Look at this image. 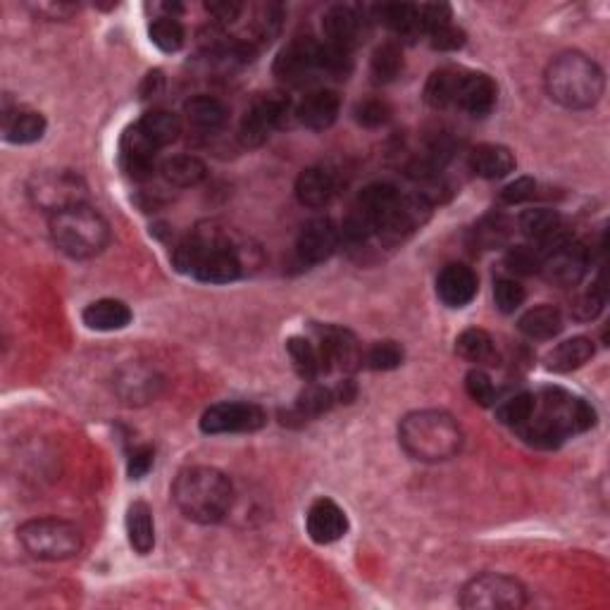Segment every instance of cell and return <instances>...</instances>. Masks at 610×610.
<instances>
[{
	"label": "cell",
	"instance_id": "cell-33",
	"mask_svg": "<svg viewBox=\"0 0 610 610\" xmlns=\"http://www.w3.org/2000/svg\"><path fill=\"white\" fill-rule=\"evenodd\" d=\"M463 70H453V67H444V70L434 72L425 86V98L432 108H446V105H456L458 89L463 82Z\"/></svg>",
	"mask_w": 610,
	"mask_h": 610
},
{
	"label": "cell",
	"instance_id": "cell-37",
	"mask_svg": "<svg viewBox=\"0 0 610 610\" xmlns=\"http://www.w3.org/2000/svg\"><path fill=\"white\" fill-rule=\"evenodd\" d=\"M456 351L470 363H491L496 356L494 339L484 332V329H465L463 334L458 336L456 341Z\"/></svg>",
	"mask_w": 610,
	"mask_h": 610
},
{
	"label": "cell",
	"instance_id": "cell-26",
	"mask_svg": "<svg viewBox=\"0 0 610 610\" xmlns=\"http://www.w3.org/2000/svg\"><path fill=\"white\" fill-rule=\"evenodd\" d=\"M470 165L479 177L501 179L515 170V155L499 143H482L472 151Z\"/></svg>",
	"mask_w": 610,
	"mask_h": 610
},
{
	"label": "cell",
	"instance_id": "cell-32",
	"mask_svg": "<svg viewBox=\"0 0 610 610\" xmlns=\"http://www.w3.org/2000/svg\"><path fill=\"white\" fill-rule=\"evenodd\" d=\"M377 20L382 24H387L391 31H396L398 36L403 39H415V36L425 34L420 27V20H417V8L408 3H387L375 8Z\"/></svg>",
	"mask_w": 610,
	"mask_h": 610
},
{
	"label": "cell",
	"instance_id": "cell-50",
	"mask_svg": "<svg viewBox=\"0 0 610 610\" xmlns=\"http://www.w3.org/2000/svg\"><path fill=\"white\" fill-rule=\"evenodd\" d=\"M534 191H537V182H534L532 177H520V179H515V182H510L506 189L501 191V198L510 205L525 203L534 196Z\"/></svg>",
	"mask_w": 610,
	"mask_h": 610
},
{
	"label": "cell",
	"instance_id": "cell-48",
	"mask_svg": "<svg viewBox=\"0 0 610 610\" xmlns=\"http://www.w3.org/2000/svg\"><path fill=\"white\" fill-rule=\"evenodd\" d=\"M429 41H432V48L437 51H458V48L465 46V31L453 27V24H444V27L429 31Z\"/></svg>",
	"mask_w": 610,
	"mask_h": 610
},
{
	"label": "cell",
	"instance_id": "cell-52",
	"mask_svg": "<svg viewBox=\"0 0 610 610\" xmlns=\"http://www.w3.org/2000/svg\"><path fill=\"white\" fill-rule=\"evenodd\" d=\"M208 12L210 15H215L220 22L229 24L241 15V5L239 3H208Z\"/></svg>",
	"mask_w": 610,
	"mask_h": 610
},
{
	"label": "cell",
	"instance_id": "cell-10",
	"mask_svg": "<svg viewBox=\"0 0 610 610\" xmlns=\"http://www.w3.org/2000/svg\"><path fill=\"white\" fill-rule=\"evenodd\" d=\"M289 115V98L284 93H263L255 98L251 108H248L244 122H241V141L244 146L255 148L267 141L275 129H279Z\"/></svg>",
	"mask_w": 610,
	"mask_h": 610
},
{
	"label": "cell",
	"instance_id": "cell-49",
	"mask_svg": "<svg viewBox=\"0 0 610 610\" xmlns=\"http://www.w3.org/2000/svg\"><path fill=\"white\" fill-rule=\"evenodd\" d=\"M356 117H358V122L367 129L382 127V124L389 120V105L384 101H377V98H370V101L358 105Z\"/></svg>",
	"mask_w": 610,
	"mask_h": 610
},
{
	"label": "cell",
	"instance_id": "cell-27",
	"mask_svg": "<svg viewBox=\"0 0 610 610\" xmlns=\"http://www.w3.org/2000/svg\"><path fill=\"white\" fill-rule=\"evenodd\" d=\"M184 115L191 127L201 129V132H217L227 124L229 110L213 96H196L184 105Z\"/></svg>",
	"mask_w": 610,
	"mask_h": 610
},
{
	"label": "cell",
	"instance_id": "cell-42",
	"mask_svg": "<svg viewBox=\"0 0 610 610\" xmlns=\"http://www.w3.org/2000/svg\"><path fill=\"white\" fill-rule=\"evenodd\" d=\"M365 360L372 370H396L403 363V348L396 341H379L367 351Z\"/></svg>",
	"mask_w": 610,
	"mask_h": 610
},
{
	"label": "cell",
	"instance_id": "cell-38",
	"mask_svg": "<svg viewBox=\"0 0 610 610\" xmlns=\"http://www.w3.org/2000/svg\"><path fill=\"white\" fill-rule=\"evenodd\" d=\"M403 70V53L398 43H382L372 55V77L379 84H389Z\"/></svg>",
	"mask_w": 610,
	"mask_h": 610
},
{
	"label": "cell",
	"instance_id": "cell-30",
	"mask_svg": "<svg viewBox=\"0 0 610 610\" xmlns=\"http://www.w3.org/2000/svg\"><path fill=\"white\" fill-rule=\"evenodd\" d=\"M591 358H594V341H589L587 336H575V339L563 341L553 348L546 358V365L553 372H570L589 363Z\"/></svg>",
	"mask_w": 610,
	"mask_h": 610
},
{
	"label": "cell",
	"instance_id": "cell-43",
	"mask_svg": "<svg viewBox=\"0 0 610 610\" xmlns=\"http://www.w3.org/2000/svg\"><path fill=\"white\" fill-rule=\"evenodd\" d=\"M494 301H496V308H499L501 313L510 315V313H515L522 303H525V289H522L520 282H515V279L501 277L494 286Z\"/></svg>",
	"mask_w": 610,
	"mask_h": 610
},
{
	"label": "cell",
	"instance_id": "cell-2",
	"mask_svg": "<svg viewBox=\"0 0 610 610\" xmlns=\"http://www.w3.org/2000/svg\"><path fill=\"white\" fill-rule=\"evenodd\" d=\"M172 499L186 520L215 525L232 508L234 489L224 472L208 465H194L184 468L174 479Z\"/></svg>",
	"mask_w": 610,
	"mask_h": 610
},
{
	"label": "cell",
	"instance_id": "cell-40",
	"mask_svg": "<svg viewBox=\"0 0 610 610\" xmlns=\"http://www.w3.org/2000/svg\"><path fill=\"white\" fill-rule=\"evenodd\" d=\"M151 41L165 53L179 51L184 46V27L174 15L158 17L151 24Z\"/></svg>",
	"mask_w": 610,
	"mask_h": 610
},
{
	"label": "cell",
	"instance_id": "cell-34",
	"mask_svg": "<svg viewBox=\"0 0 610 610\" xmlns=\"http://www.w3.org/2000/svg\"><path fill=\"white\" fill-rule=\"evenodd\" d=\"M158 377L151 370H143V367H127L120 377H117V389L120 396L127 398L129 403H143L148 398L158 394Z\"/></svg>",
	"mask_w": 610,
	"mask_h": 610
},
{
	"label": "cell",
	"instance_id": "cell-15",
	"mask_svg": "<svg viewBox=\"0 0 610 610\" xmlns=\"http://www.w3.org/2000/svg\"><path fill=\"white\" fill-rule=\"evenodd\" d=\"M339 241V227L332 220H327V217H317V220H310L301 229L298 255H301L305 263H325L339 248Z\"/></svg>",
	"mask_w": 610,
	"mask_h": 610
},
{
	"label": "cell",
	"instance_id": "cell-6",
	"mask_svg": "<svg viewBox=\"0 0 610 610\" xmlns=\"http://www.w3.org/2000/svg\"><path fill=\"white\" fill-rule=\"evenodd\" d=\"M20 541L29 556L39 560H67L82 551V532L67 520L39 518L20 527Z\"/></svg>",
	"mask_w": 610,
	"mask_h": 610
},
{
	"label": "cell",
	"instance_id": "cell-39",
	"mask_svg": "<svg viewBox=\"0 0 610 610\" xmlns=\"http://www.w3.org/2000/svg\"><path fill=\"white\" fill-rule=\"evenodd\" d=\"M534 408H537V396L522 391V394H515V396H510L508 401H503L499 410H496V415H499V420L503 422V425L518 429L525 425L529 417H532Z\"/></svg>",
	"mask_w": 610,
	"mask_h": 610
},
{
	"label": "cell",
	"instance_id": "cell-44",
	"mask_svg": "<svg viewBox=\"0 0 610 610\" xmlns=\"http://www.w3.org/2000/svg\"><path fill=\"white\" fill-rule=\"evenodd\" d=\"M336 401V394L334 391H329L325 387H317V384H313V387H308L301 394V398H298V413L301 415H320L325 413V410L332 408V403Z\"/></svg>",
	"mask_w": 610,
	"mask_h": 610
},
{
	"label": "cell",
	"instance_id": "cell-18",
	"mask_svg": "<svg viewBox=\"0 0 610 610\" xmlns=\"http://www.w3.org/2000/svg\"><path fill=\"white\" fill-rule=\"evenodd\" d=\"M477 275L468 265H446L437 277V294L448 308H465L477 296Z\"/></svg>",
	"mask_w": 610,
	"mask_h": 610
},
{
	"label": "cell",
	"instance_id": "cell-11",
	"mask_svg": "<svg viewBox=\"0 0 610 610\" xmlns=\"http://www.w3.org/2000/svg\"><path fill=\"white\" fill-rule=\"evenodd\" d=\"M267 422L265 410L246 401L215 403L201 417V429L205 434H239L255 432Z\"/></svg>",
	"mask_w": 610,
	"mask_h": 610
},
{
	"label": "cell",
	"instance_id": "cell-16",
	"mask_svg": "<svg viewBox=\"0 0 610 610\" xmlns=\"http://www.w3.org/2000/svg\"><path fill=\"white\" fill-rule=\"evenodd\" d=\"M305 527H308L310 539L315 544H334L348 532L346 513L329 499H317L305 515Z\"/></svg>",
	"mask_w": 610,
	"mask_h": 610
},
{
	"label": "cell",
	"instance_id": "cell-5",
	"mask_svg": "<svg viewBox=\"0 0 610 610\" xmlns=\"http://www.w3.org/2000/svg\"><path fill=\"white\" fill-rule=\"evenodd\" d=\"M48 227H51L53 244L72 258H93L110 241L108 222L89 203L51 215Z\"/></svg>",
	"mask_w": 610,
	"mask_h": 610
},
{
	"label": "cell",
	"instance_id": "cell-7",
	"mask_svg": "<svg viewBox=\"0 0 610 610\" xmlns=\"http://www.w3.org/2000/svg\"><path fill=\"white\" fill-rule=\"evenodd\" d=\"M527 603V591L515 577L501 572H484L472 577L460 591L465 610H518Z\"/></svg>",
	"mask_w": 610,
	"mask_h": 610
},
{
	"label": "cell",
	"instance_id": "cell-47",
	"mask_svg": "<svg viewBox=\"0 0 610 610\" xmlns=\"http://www.w3.org/2000/svg\"><path fill=\"white\" fill-rule=\"evenodd\" d=\"M417 8V20H420V27L425 34L429 31L444 27V24H451V8L444 3H427V5H415Z\"/></svg>",
	"mask_w": 610,
	"mask_h": 610
},
{
	"label": "cell",
	"instance_id": "cell-8",
	"mask_svg": "<svg viewBox=\"0 0 610 610\" xmlns=\"http://www.w3.org/2000/svg\"><path fill=\"white\" fill-rule=\"evenodd\" d=\"M29 198L36 208L55 215L67 208H74V205L86 203V184L77 172L43 170L31 177Z\"/></svg>",
	"mask_w": 610,
	"mask_h": 610
},
{
	"label": "cell",
	"instance_id": "cell-36",
	"mask_svg": "<svg viewBox=\"0 0 610 610\" xmlns=\"http://www.w3.org/2000/svg\"><path fill=\"white\" fill-rule=\"evenodd\" d=\"M286 348H289V356H291V360H294L296 372L303 379H315V377H320L322 372H327V365H325V358H322V353H320V346L310 344L308 339H301V336H294V339H289Z\"/></svg>",
	"mask_w": 610,
	"mask_h": 610
},
{
	"label": "cell",
	"instance_id": "cell-9",
	"mask_svg": "<svg viewBox=\"0 0 610 610\" xmlns=\"http://www.w3.org/2000/svg\"><path fill=\"white\" fill-rule=\"evenodd\" d=\"M429 213H432V203L427 201V196H398L387 215L379 220L375 234L384 244L396 246L415 234L429 220Z\"/></svg>",
	"mask_w": 610,
	"mask_h": 610
},
{
	"label": "cell",
	"instance_id": "cell-13",
	"mask_svg": "<svg viewBox=\"0 0 610 610\" xmlns=\"http://www.w3.org/2000/svg\"><path fill=\"white\" fill-rule=\"evenodd\" d=\"M317 58H320V43L308 39V36H298V39L291 41L289 46H284L282 53L277 55L275 77L284 84L301 86L308 82L315 72H320Z\"/></svg>",
	"mask_w": 610,
	"mask_h": 610
},
{
	"label": "cell",
	"instance_id": "cell-53",
	"mask_svg": "<svg viewBox=\"0 0 610 610\" xmlns=\"http://www.w3.org/2000/svg\"><path fill=\"white\" fill-rule=\"evenodd\" d=\"M41 12H51L53 20H58V17L62 15H70V12L74 10V5H67V3H58V5H39Z\"/></svg>",
	"mask_w": 610,
	"mask_h": 610
},
{
	"label": "cell",
	"instance_id": "cell-25",
	"mask_svg": "<svg viewBox=\"0 0 610 610\" xmlns=\"http://www.w3.org/2000/svg\"><path fill=\"white\" fill-rule=\"evenodd\" d=\"M84 325L96 332H117L124 329L132 322V310L127 308V303L115 301V298H103V301L91 303L84 310Z\"/></svg>",
	"mask_w": 610,
	"mask_h": 610
},
{
	"label": "cell",
	"instance_id": "cell-21",
	"mask_svg": "<svg viewBox=\"0 0 610 610\" xmlns=\"http://www.w3.org/2000/svg\"><path fill=\"white\" fill-rule=\"evenodd\" d=\"M339 110H341L339 93L329 91V89H320V91L308 93V96L303 98L301 105H298V110H296V117L303 127L313 129V132H322V129H329L336 122Z\"/></svg>",
	"mask_w": 610,
	"mask_h": 610
},
{
	"label": "cell",
	"instance_id": "cell-20",
	"mask_svg": "<svg viewBox=\"0 0 610 610\" xmlns=\"http://www.w3.org/2000/svg\"><path fill=\"white\" fill-rule=\"evenodd\" d=\"M496 98H499V89H496L494 79L482 72H465L463 82L458 89V101L465 112L475 117H487L494 110Z\"/></svg>",
	"mask_w": 610,
	"mask_h": 610
},
{
	"label": "cell",
	"instance_id": "cell-24",
	"mask_svg": "<svg viewBox=\"0 0 610 610\" xmlns=\"http://www.w3.org/2000/svg\"><path fill=\"white\" fill-rule=\"evenodd\" d=\"M3 134L10 143H34L46 134V120H43L41 112L27 108H5Z\"/></svg>",
	"mask_w": 610,
	"mask_h": 610
},
{
	"label": "cell",
	"instance_id": "cell-28",
	"mask_svg": "<svg viewBox=\"0 0 610 610\" xmlns=\"http://www.w3.org/2000/svg\"><path fill=\"white\" fill-rule=\"evenodd\" d=\"M136 129L160 151V148L170 146V143L179 139V134H182V122H179L177 115H172V112L167 110H151L141 117Z\"/></svg>",
	"mask_w": 610,
	"mask_h": 610
},
{
	"label": "cell",
	"instance_id": "cell-4",
	"mask_svg": "<svg viewBox=\"0 0 610 610\" xmlns=\"http://www.w3.org/2000/svg\"><path fill=\"white\" fill-rule=\"evenodd\" d=\"M546 91L563 108L587 110L599 103L603 72L589 55L577 51L560 53L546 70Z\"/></svg>",
	"mask_w": 610,
	"mask_h": 610
},
{
	"label": "cell",
	"instance_id": "cell-31",
	"mask_svg": "<svg viewBox=\"0 0 610 610\" xmlns=\"http://www.w3.org/2000/svg\"><path fill=\"white\" fill-rule=\"evenodd\" d=\"M127 537L136 553L146 556L155 546V525L151 508L143 501H136L127 510Z\"/></svg>",
	"mask_w": 610,
	"mask_h": 610
},
{
	"label": "cell",
	"instance_id": "cell-29",
	"mask_svg": "<svg viewBox=\"0 0 610 610\" xmlns=\"http://www.w3.org/2000/svg\"><path fill=\"white\" fill-rule=\"evenodd\" d=\"M520 332L529 339L546 341L563 332V315L553 305H537V308L527 310L518 322Z\"/></svg>",
	"mask_w": 610,
	"mask_h": 610
},
{
	"label": "cell",
	"instance_id": "cell-46",
	"mask_svg": "<svg viewBox=\"0 0 610 610\" xmlns=\"http://www.w3.org/2000/svg\"><path fill=\"white\" fill-rule=\"evenodd\" d=\"M465 389H468L470 398L475 403H479V406H491V403L496 401L494 384H491L487 372H482V370L468 372V377H465Z\"/></svg>",
	"mask_w": 610,
	"mask_h": 610
},
{
	"label": "cell",
	"instance_id": "cell-22",
	"mask_svg": "<svg viewBox=\"0 0 610 610\" xmlns=\"http://www.w3.org/2000/svg\"><path fill=\"white\" fill-rule=\"evenodd\" d=\"M155 158H158V148H155L134 124L122 139L124 172L134 179H148L155 172Z\"/></svg>",
	"mask_w": 610,
	"mask_h": 610
},
{
	"label": "cell",
	"instance_id": "cell-45",
	"mask_svg": "<svg viewBox=\"0 0 610 610\" xmlns=\"http://www.w3.org/2000/svg\"><path fill=\"white\" fill-rule=\"evenodd\" d=\"M506 263L518 275H534L541 270V251L537 246H518L508 253Z\"/></svg>",
	"mask_w": 610,
	"mask_h": 610
},
{
	"label": "cell",
	"instance_id": "cell-17",
	"mask_svg": "<svg viewBox=\"0 0 610 610\" xmlns=\"http://www.w3.org/2000/svg\"><path fill=\"white\" fill-rule=\"evenodd\" d=\"M520 229H522V234L532 241V246H537L541 253L549 251V248H553V246H558L560 241L570 239V234L565 232L560 215L553 213V210H549V208L527 210V213L520 217Z\"/></svg>",
	"mask_w": 610,
	"mask_h": 610
},
{
	"label": "cell",
	"instance_id": "cell-23",
	"mask_svg": "<svg viewBox=\"0 0 610 610\" xmlns=\"http://www.w3.org/2000/svg\"><path fill=\"white\" fill-rule=\"evenodd\" d=\"M336 194L334 174L325 167H308L298 174L296 196L305 208H325Z\"/></svg>",
	"mask_w": 610,
	"mask_h": 610
},
{
	"label": "cell",
	"instance_id": "cell-51",
	"mask_svg": "<svg viewBox=\"0 0 610 610\" xmlns=\"http://www.w3.org/2000/svg\"><path fill=\"white\" fill-rule=\"evenodd\" d=\"M153 460H155V453L151 446L134 448L132 456H129V477H134V479L146 477L148 470L153 468Z\"/></svg>",
	"mask_w": 610,
	"mask_h": 610
},
{
	"label": "cell",
	"instance_id": "cell-3",
	"mask_svg": "<svg viewBox=\"0 0 610 610\" xmlns=\"http://www.w3.org/2000/svg\"><path fill=\"white\" fill-rule=\"evenodd\" d=\"M403 451L422 463H441L453 458L463 446V429L456 417L444 410H415L398 425Z\"/></svg>",
	"mask_w": 610,
	"mask_h": 610
},
{
	"label": "cell",
	"instance_id": "cell-12",
	"mask_svg": "<svg viewBox=\"0 0 610 610\" xmlns=\"http://www.w3.org/2000/svg\"><path fill=\"white\" fill-rule=\"evenodd\" d=\"M589 267V253L575 239L560 241L558 246L541 253V275L556 286H575L582 282Z\"/></svg>",
	"mask_w": 610,
	"mask_h": 610
},
{
	"label": "cell",
	"instance_id": "cell-19",
	"mask_svg": "<svg viewBox=\"0 0 610 610\" xmlns=\"http://www.w3.org/2000/svg\"><path fill=\"white\" fill-rule=\"evenodd\" d=\"M320 346L322 358H325L327 370L332 367H341V370H356L360 360H363V353H360L356 336L346 329L339 327H325L320 332Z\"/></svg>",
	"mask_w": 610,
	"mask_h": 610
},
{
	"label": "cell",
	"instance_id": "cell-14",
	"mask_svg": "<svg viewBox=\"0 0 610 610\" xmlns=\"http://www.w3.org/2000/svg\"><path fill=\"white\" fill-rule=\"evenodd\" d=\"M322 31H325L327 43L353 51L367 34V20L353 5H334L322 17Z\"/></svg>",
	"mask_w": 610,
	"mask_h": 610
},
{
	"label": "cell",
	"instance_id": "cell-1",
	"mask_svg": "<svg viewBox=\"0 0 610 610\" xmlns=\"http://www.w3.org/2000/svg\"><path fill=\"white\" fill-rule=\"evenodd\" d=\"M174 265L205 284L236 282L244 272V260L232 236L215 224L186 236L174 251Z\"/></svg>",
	"mask_w": 610,
	"mask_h": 610
},
{
	"label": "cell",
	"instance_id": "cell-41",
	"mask_svg": "<svg viewBox=\"0 0 610 610\" xmlns=\"http://www.w3.org/2000/svg\"><path fill=\"white\" fill-rule=\"evenodd\" d=\"M317 65H320V72L346 79L353 70L351 51H348V48L334 46V43H320V58H317Z\"/></svg>",
	"mask_w": 610,
	"mask_h": 610
},
{
	"label": "cell",
	"instance_id": "cell-35",
	"mask_svg": "<svg viewBox=\"0 0 610 610\" xmlns=\"http://www.w3.org/2000/svg\"><path fill=\"white\" fill-rule=\"evenodd\" d=\"M160 172H163L165 182H170L172 186H196L205 179V165L201 160L194 158V155H174V158H167L163 165H160Z\"/></svg>",
	"mask_w": 610,
	"mask_h": 610
}]
</instances>
